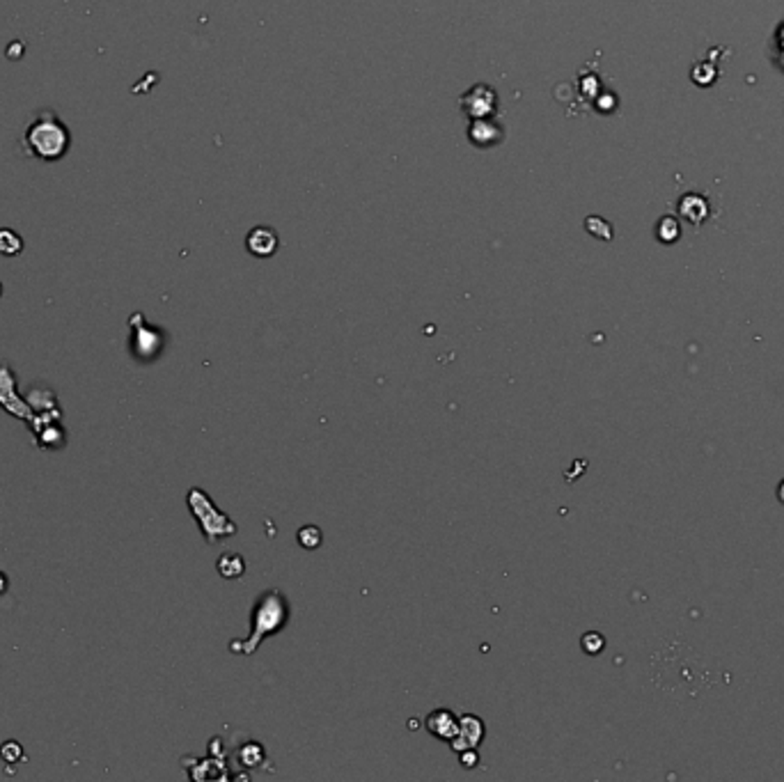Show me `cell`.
I'll use <instances>...</instances> for the list:
<instances>
[{"instance_id":"obj_1","label":"cell","mask_w":784,"mask_h":782,"mask_svg":"<svg viewBox=\"0 0 784 782\" xmlns=\"http://www.w3.org/2000/svg\"><path fill=\"white\" fill-rule=\"evenodd\" d=\"M287 622V601L285 594H280L278 589H269L257 599L255 610H252V636L248 643H243V654L255 652V647L260 645L261 638H269L271 634H276L280 627H285Z\"/></svg>"},{"instance_id":"obj_2","label":"cell","mask_w":784,"mask_h":782,"mask_svg":"<svg viewBox=\"0 0 784 782\" xmlns=\"http://www.w3.org/2000/svg\"><path fill=\"white\" fill-rule=\"evenodd\" d=\"M188 505H191L193 514L198 516L200 525H203L204 532H207V537L212 542L216 540V537L232 535L234 532L232 521L225 519L221 512H216V507L212 505V500H209L200 489H193L191 494H188Z\"/></svg>"},{"instance_id":"obj_3","label":"cell","mask_w":784,"mask_h":782,"mask_svg":"<svg viewBox=\"0 0 784 782\" xmlns=\"http://www.w3.org/2000/svg\"><path fill=\"white\" fill-rule=\"evenodd\" d=\"M30 145L35 147L37 154L46 156V159H55L67 147V134L55 119L44 118L28 131Z\"/></svg>"},{"instance_id":"obj_4","label":"cell","mask_w":784,"mask_h":782,"mask_svg":"<svg viewBox=\"0 0 784 782\" xmlns=\"http://www.w3.org/2000/svg\"><path fill=\"white\" fill-rule=\"evenodd\" d=\"M427 730L440 741H452L459 732V718L454 716L449 709H436L427 716Z\"/></svg>"},{"instance_id":"obj_5","label":"cell","mask_w":784,"mask_h":782,"mask_svg":"<svg viewBox=\"0 0 784 782\" xmlns=\"http://www.w3.org/2000/svg\"><path fill=\"white\" fill-rule=\"evenodd\" d=\"M484 737V723L477 716H461L459 718V732L452 739L454 750H473Z\"/></svg>"},{"instance_id":"obj_6","label":"cell","mask_w":784,"mask_h":782,"mask_svg":"<svg viewBox=\"0 0 784 782\" xmlns=\"http://www.w3.org/2000/svg\"><path fill=\"white\" fill-rule=\"evenodd\" d=\"M243 570H246L243 558L237 553L221 555V560H218V571H221L225 579H239V576L243 574Z\"/></svg>"},{"instance_id":"obj_7","label":"cell","mask_w":784,"mask_h":782,"mask_svg":"<svg viewBox=\"0 0 784 782\" xmlns=\"http://www.w3.org/2000/svg\"><path fill=\"white\" fill-rule=\"evenodd\" d=\"M21 250V239L12 234L10 230L0 232V253L3 255H16Z\"/></svg>"},{"instance_id":"obj_8","label":"cell","mask_w":784,"mask_h":782,"mask_svg":"<svg viewBox=\"0 0 784 782\" xmlns=\"http://www.w3.org/2000/svg\"><path fill=\"white\" fill-rule=\"evenodd\" d=\"M0 758L5 759L7 764H16V759L24 758V750H21V743H16V741H7V743H3V748H0Z\"/></svg>"},{"instance_id":"obj_9","label":"cell","mask_w":784,"mask_h":782,"mask_svg":"<svg viewBox=\"0 0 784 782\" xmlns=\"http://www.w3.org/2000/svg\"><path fill=\"white\" fill-rule=\"evenodd\" d=\"M298 540H301V544L306 546V549H315V546H319L321 542V532L316 528H312V525H307L306 530L298 532Z\"/></svg>"},{"instance_id":"obj_10","label":"cell","mask_w":784,"mask_h":782,"mask_svg":"<svg viewBox=\"0 0 784 782\" xmlns=\"http://www.w3.org/2000/svg\"><path fill=\"white\" fill-rule=\"evenodd\" d=\"M603 638L599 634H587L585 638H582V647H585L587 654H599L603 649Z\"/></svg>"},{"instance_id":"obj_11","label":"cell","mask_w":784,"mask_h":782,"mask_svg":"<svg viewBox=\"0 0 784 782\" xmlns=\"http://www.w3.org/2000/svg\"><path fill=\"white\" fill-rule=\"evenodd\" d=\"M461 762H464V767H475V764H477V755L475 753H470V748L468 750H461Z\"/></svg>"},{"instance_id":"obj_12","label":"cell","mask_w":784,"mask_h":782,"mask_svg":"<svg viewBox=\"0 0 784 782\" xmlns=\"http://www.w3.org/2000/svg\"><path fill=\"white\" fill-rule=\"evenodd\" d=\"M5 589H7V576L0 571V594L5 592Z\"/></svg>"},{"instance_id":"obj_13","label":"cell","mask_w":784,"mask_h":782,"mask_svg":"<svg viewBox=\"0 0 784 782\" xmlns=\"http://www.w3.org/2000/svg\"><path fill=\"white\" fill-rule=\"evenodd\" d=\"M778 500L784 505V480L779 482V486H778Z\"/></svg>"}]
</instances>
